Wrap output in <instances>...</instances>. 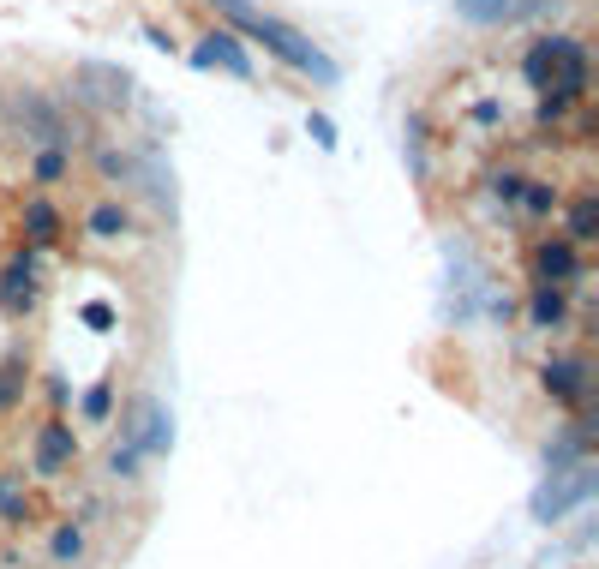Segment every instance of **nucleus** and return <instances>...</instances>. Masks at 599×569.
Here are the masks:
<instances>
[{
    "label": "nucleus",
    "mask_w": 599,
    "mask_h": 569,
    "mask_svg": "<svg viewBox=\"0 0 599 569\" xmlns=\"http://www.w3.org/2000/svg\"><path fill=\"white\" fill-rule=\"evenodd\" d=\"M204 6H210V12H222L234 30L258 36V42H264L276 60H288L294 72H306V78H318V84H336V78H342V72H336V60H330L318 42H306L300 30H288V24H282V18H270L264 6H252V0H204Z\"/></svg>",
    "instance_id": "obj_1"
},
{
    "label": "nucleus",
    "mask_w": 599,
    "mask_h": 569,
    "mask_svg": "<svg viewBox=\"0 0 599 569\" xmlns=\"http://www.w3.org/2000/svg\"><path fill=\"white\" fill-rule=\"evenodd\" d=\"M522 78H528L534 96L582 102V96H588V78H594L588 42H582V36H534V42L522 48Z\"/></svg>",
    "instance_id": "obj_2"
},
{
    "label": "nucleus",
    "mask_w": 599,
    "mask_h": 569,
    "mask_svg": "<svg viewBox=\"0 0 599 569\" xmlns=\"http://www.w3.org/2000/svg\"><path fill=\"white\" fill-rule=\"evenodd\" d=\"M12 126H18V138L36 144V150H72V144H78V126H72L66 102H54L48 90H18V96H12Z\"/></svg>",
    "instance_id": "obj_3"
},
{
    "label": "nucleus",
    "mask_w": 599,
    "mask_h": 569,
    "mask_svg": "<svg viewBox=\"0 0 599 569\" xmlns=\"http://www.w3.org/2000/svg\"><path fill=\"white\" fill-rule=\"evenodd\" d=\"M594 492H599V468H594V462H576L570 474H552V480L528 498V510H534V522L552 528V522H564L570 510H582Z\"/></svg>",
    "instance_id": "obj_4"
},
{
    "label": "nucleus",
    "mask_w": 599,
    "mask_h": 569,
    "mask_svg": "<svg viewBox=\"0 0 599 569\" xmlns=\"http://www.w3.org/2000/svg\"><path fill=\"white\" fill-rule=\"evenodd\" d=\"M132 72L114 66V60H78L72 66V102H90V108H126L132 102Z\"/></svg>",
    "instance_id": "obj_5"
},
{
    "label": "nucleus",
    "mask_w": 599,
    "mask_h": 569,
    "mask_svg": "<svg viewBox=\"0 0 599 569\" xmlns=\"http://www.w3.org/2000/svg\"><path fill=\"white\" fill-rule=\"evenodd\" d=\"M120 438H126L144 462H162V456L174 450V414H168L156 396H138V402H132V414L120 420Z\"/></svg>",
    "instance_id": "obj_6"
},
{
    "label": "nucleus",
    "mask_w": 599,
    "mask_h": 569,
    "mask_svg": "<svg viewBox=\"0 0 599 569\" xmlns=\"http://www.w3.org/2000/svg\"><path fill=\"white\" fill-rule=\"evenodd\" d=\"M540 390L558 408H588L594 402V366H588V354H552L540 366Z\"/></svg>",
    "instance_id": "obj_7"
},
{
    "label": "nucleus",
    "mask_w": 599,
    "mask_h": 569,
    "mask_svg": "<svg viewBox=\"0 0 599 569\" xmlns=\"http://www.w3.org/2000/svg\"><path fill=\"white\" fill-rule=\"evenodd\" d=\"M72 462H78V432H72V420H60V414L42 420L36 438H30V468H36L42 480H66Z\"/></svg>",
    "instance_id": "obj_8"
},
{
    "label": "nucleus",
    "mask_w": 599,
    "mask_h": 569,
    "mask_svg": "<svg viewBox=\"0 0 599 569\" xmlns=\"http://www.w3.org/2000/svg\"><path fill=\"white\" fill-rule=\"evenodd\" d=\"M36 300H42V282H36V246H30V252L6 258V270H0V318L18 324L36 312Z\"/></svg>",
    "instance_id": "obj_9"
},
{
    "label": "nucleus",
    "mask_w": 599,
    "mask_h": 569,
    "mask_svg": "<svg viewBox=\"0 0 599 569\" xmlns=\"http://www.w3.org/2000/svg\"><path fill=\"white\" fill-rule=\"evenodd\" d=\"M528 264H534V282H552V288H570V282L588 276V270H582V246H570L564 234H546V240L528 252Z\"/></svg>",
    "instance_id": "obj_10"
},
{
    "label": "nucleus",
    "mask_w": 599,
    "mask_h": 569,
    "mask_svg": "<svg viewBox=\"0 0 599 569\" xmlns=\"http://www.w3.org/2000/svg\"><path fill=\"white\" fill-rule=\"evenodd\" d=\"M192 66H222V72H234V78H252V60H246V48H240V36L234 30H210L198 48H192Z\"/></svg>",
    "instance_id": "obj_11"
},
{
    "label": "nucleus",
    "mask_w": 599,
    "mask_h": 569,
    "mask_svg": "<svg viewBox=\"0 0 599 569\" xmlns=\"http://www.w3.org/2000/svg\"><path fill=\"white\" fill-rule=\"evenodd\" d=\"M84 234H90V240H102V246H114V240H126V234H132V210H126L120 198H102V204H90V210H84Z\"/></svg>",
    "instance_id": "obj_12"
},
{
    "label": "nucleus",
    "mask_w": 599,
    "mask_h": 569,
    "mask_svg": "<svg viewBox=\"0 0 599 569\" xmlns=\"http://www.w3.org/2000/svg\"><path fill=\"white\" fill-rule=\"evenodd\" d=\"M564 318H570V288L534 282V294H528V324H534V330H564Z\"/></svg>",
    "instance_id": "obj_13"
},
{
    "label": "nucleus",
    "mask_w": 599,
    "mask_h": 569,
    "mask_svg": "<svg viewBox=\"0 0 599 569\" xmlns=\"http://www.w3.org/2000/svg\"><path fill=\"white\" fill-rule=\"evenodd\" d=\"M96 174L114 180V186H138L144 180V150H114V144H96Z\"/></svg>",
    "instance_id": "obj_14"
},
{
    "label": "nucleus",
    "mask_w": 599,
    "mask_h": 569,
    "mask_svg": "<svg viewBox=\"0 0 599 569\" xmlns=\"http://www.w3.org/2000/svg\"><path fill=\"white\" fill-rule=\"evenodd\" d=\"M84 552H90L84 522H60V528L48 534V564H54V569H78V564H84Z\"/></svg>",
    "instance_id": "obj_15"
},
{
    "label": "nucleus",
    "mask_w": 599,
    "mask_h": 569,
    "mask_svg": "<svg viewBox=\"0 0 599 569\" xmlns=\"http://www.w3.org/2000/svg\"><path fill=\"white\" fill-rule=\"evenodd\" d=\"M24 234H30L36 252L54 246V240H60V210H54L48 198H30V204H24Z\"/></svg>",
    "instance_id": "obj_16"
},
{
    "label": "nucleus",
    "mask_w": 599,
    "mask_h": 569,
    "mask_svg": "<svg viewBox=\"0 0 599 569\" xmlns=\"http://www.w3.org/2000/svg\"><path fill=\"white\" fill-rule=\"evenodd\" d=\"M564 240H570V246H594V240H599V198H594V192H582V198L570 204Z\"/></svg>",
    "instance_id": "obj_17"
},
{
    "label": "nucleus",
    "mask_w": 599,
    "mask_h": 569,
    "mask_svg": "<svg viewBox=\"0 0 599 569\" xmlns=\"http://www.w3.org/2000/svg\"><path fill=\"white\" fill-rule=\"evenodd\" d=\"M0 522H6V528H24V522H30V492H24L18 474H0Z\"/></svg>",
    "instance_id": "obj_18"
},
{
    "label": "nucleus",
    "mask_w": 599,
    "mask_h": 569,
    "mask_svg": "<svg viewBox=\"0 0 599 569\" xmlns=\"http://www.w3.org/2000/svg\"><path fill=\"white\" fill-rule=\"evenodd\" d=\"M138 468H144V456H138L126 438H114V444H108V480H114V486H138V480H144Z\"/></svg>",
    "instance_id": "obj_19"
},
{
    "label": "nucleus",
    "mask_w": 599,
    "mask_h": 569,
    "mask_svg": "<svg viewBox=\"0 0 599 569\" xmlns=\"http://www.w3.org/2000/svg\"><path fill=\"white\" fill-rule=\"evenodd\" d=\"M66 174H72V150H36L30 156V180L36 186H60Z\"/></svg>",
    "instance_id": "obj_20"
},
{
    "label": "nucleus",
    "mask_w": 599,
    "mask_h": 569,
    "mask_svg": "<svg viewBox=\"0 0 599 569\" xmlns=\"http://www.w3.org/2000/svg\"><path fill=\"white\" fill-rule=\"evenodd\" d=\"M516 204H522V210H528V216H534V222H546V216H552V210H558V204H564V192H558V186H552V180H528V186H522V198H516Z\"/></svg>",
    "instance_id": "obj_21"
},
{
    "label": "nucleus",
    "mask_w": 599,
    "mask_h": 569,
    "mask_svg": "<svg viewBox=\"0 0 599 569\" xmlns=\"http://www.w3.org/2000/svg\"><path fill=\"white\" fill-rule=\"evenodd\" d=\"M108 414H114V378L90 384L84 402H78V420H84V426H108Z\"/></svg>",
    "instance_id": "obj_22"
},
{
    "label": "nucleus",
    "mask_w": 599,
    "mask_h": 569,
    "mask_svg": "<svg viewBox=\"0 0 599 569\" xmlns=\"http://www.w3.org/2000/svg\"><path fill=\"white\" fill-rule=\"evenodd\" d=\"M24 378H30V372H24V354H6V360H0V414H12V408L24 402Z\"/></svg>",
    "instance_id": "obj_23"
},
{
    "label": "nucleus",
    "mask_w": 599,
    "mask_h": 569,
    "mask_svg": "<svg viewBox=\"0 0 599 569\" xmlns=\"http://www.w3.org/2000/svg\"><path fill=\"white\" fill-rule=\"evenodd\" d=\"M456 12H462L468 24H504V18L516 12V0H456Z\"/></svg>",
    "instance_id": "obj_24"
},
{
    "label": "nucleus",
    "mask_w": 599,
    "mask_h": 569,
    "mask_svg": "<svg viewBox=\"0 0 599 569\" xmlns=\"http://www.w3.org/2000/svg\"><path fill=\"white\" fill-rule=\"evenodd\" d=\"M522 186H528V174H522V168H492V174H486V192H492L498 204H516V198H522Z\"/></svg>",
    "instance_id": "obj_25"
},
{
    "label": "nucleus",
    "mask_w": 599,
    "mask_h": 569,
    "mask_svg": "<svg viewBox=\"0 0 599 569\" xmlns=\"http://www.w3.org/2000/svg\"><path fill=\"white\" fill-rule=\"evenodd\" d=\"M84 324L90 330H114V306L108 300H84Z\"/></svg>",
    "instance_id": "obj_26"
},
{
    "label": "nucleus",
    "mask_w": 599,
    "mask_h": 569,
    "mask_svg": "<svg viewBox=\"0 0 599 569\" xmlns=\"http://www.w3.org/2000/svg\"><path fill=\"white\" fill-rule=\"evenodd\" d=\"M312 138H318V144H324V150H336V126H330V120H324V114H312Z\"/></svg>",
    "instance_id": "obj_27"
}]
</instances>
